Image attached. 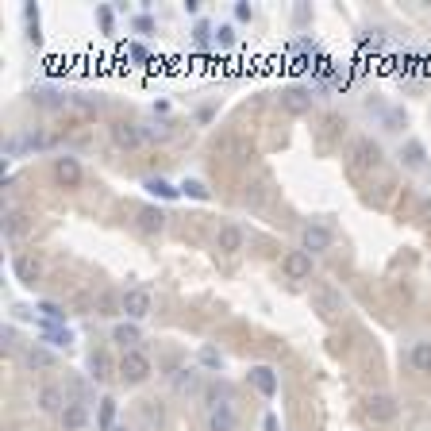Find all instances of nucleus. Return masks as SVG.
<instances>
[{
    "mask_svg": "<svg viewBox=\"0 0 431 431\" xmlns=\"http://www.w3.org/2000/svg\"><path fill=\"white\" fill-rule=\"evenodd\" d=\"M139 227H143L147 235H158V231L166 227V212H162V208H154V205L139 208Z\"/></svg>",
    "mask_w": 431,
    "mask_h": 431,
    "instance_id": "nucleus-16",
    "label": "nucleus"
},
{
    "mask_svg": "<svg viewBox=\"0 0 431 431\" xmlns=\"http://www.w3.org/2000/svg\"><path fill=\"white\" fill-rule=\"evenodd\" d=\"M174 382V393H181V397H193V393H200V370L196 366H181V370L170 377Z\"/></svg>",
    "mask_w": 431,
    "mask_h": 431,
    "instance_id": "nucleus-12",
    "label": "nucleus"
},
{
    "mask_svg": "<svg viewBox=\"0 0 431 431\" xmlns=\"http://www.w3.org/2000/svg\"><path fill=\"white\" fill-rule=\"evenodd\" d=\"M216 246H220L224 255L243 251V227H239V224H220V231H216Z\"/></svg>",
    "mask_w": 431,
    "mask_h": 431,
    "instance_id": "nucleus-13",
    "label": "nucleus"
},
{
    "mask_svg": "<svg viewBox=\"0 0 431 431\" xmlns=\"http://www.w3.org/2000/svg\"><path fill=\"white\" fill-rule=\"evenodd\" d=\"M97 420H100V428H104V431L116 428V401H112V397L100 401V416H97Z\"/></svg>",
    "mask_w": 431,
    "mask_h": 431,
    "instance_id": "nucleus-30",
    "label": "nucleus"
},
{
    "mask_svg": "<svg viewBox=\"0 0 431 431\" xmlns=\"http://www.w3.org/2000/svg\"><path fill=\"white\" fill-rule=\"evenodd\" d=\"M366 416H370L373 423H393L401 416V404H397V397H389V393H370V397H366Z\"/></svg>",
    "mask_w": 431,
    "mask_h": 431,
    "instance_id": "nucleus-2",
    "label": "nucleus"
},
{
    "mask_svg": "<svg viewBox=\"0 0 431 431\" xmlns=\"http://www.w3.org/2000/svg\"><path fill=\"white\" fill-rule=\"evenodd\" d=\"M143 189L154 193V196H162V200H177V196H181V189H174L166 177H150V181H143Z\"/></svg>",
    "mask_w": 431,
    "mask_h": 431,
    "instance_id": "nucleus-23",
    "label": "nucleus"
},
{
    "mask_svg": "<svg viewBox=\"0 0 431 431\" xmlns=\"http://www.w3.org/2000/svg\"><path fill=\"white\" fill-rule=\"evenodd\" d=\"M112 431H131V428H124V423H116V428H112Z\"/></svg>",
    "mask_w": 431,
    "mask_h": 431,
    "instance_id": "nucleus-43",
    "label": "nucleus"
},
{
    "mask_svg": "<svg viewBox=\"0 0 431 431\" xmlns=\"http://www.w3.org/2000/svg\"><path fill=\"white\" fill-rule=\"evenodd\" d=\"M31 104H39V108H66V93H58V89H35V93H31Z\"/></svg>",
    "mask_w": 431,
    "mask_h": 431,
    "instance_id": "nucleus-22",
    "label": "nucleus"
},
{
    "mask_svg": "<svg viewBox=\"0 0 431 431\" xmlns=\"http://www.w3.org/2000/svg\"><path fill=\"white\" fill-rule=\"evenodd\" d=\"M54 181L66 189H78L81 185V162L73 154H58L54 158Z\"/></svg>",
    "mask_w": 431,
    "mask_h": 431,
    "instance_id": "nucleus-7",
    "label": "nucleus"
},
{
    "mask_svg": "<svg viewBox=\"0 0 431 431\" xmlns=\"http://www.w3.org/2000/svg\"><path fill=\"white\" fill-rule=\"evenodd\" d=\"M212 39H216V31L208 27V23H196V27H193V43H196V47H200V50H205L208 43H212Z\"/></svg>",
    "mask_w": 431,
    "mask_h": 431,
    "instance_id": "nucleus-31",
    "label": "nucleus"
},
{
    "mask_svg": "<svg viewBox=\"0 0 431 431\" xmlns=\"http://www.w3.org/2000/svg\"><path fill=\"white\" fill-rule=\"evenodd\" d=\"M108 370H112V366H108V358L100 351L89 354V373H93V382H108V377H112Z\"/></svg>",
    "mask_w": 431,
    "mask_h": 431,
    "instance_id": "nucleus-25",
    "label": "nucleus"
},
{
    "mask_svg": "<svg viewBox=\"0 0 431 431\" xmlns=\"http://www.w3.org/2000/svg\"><path fill=\"white\" fill-rule=\"evenodd\" d=\"M128 54H131V58H135V62H139V66H143V62H150L147 47H139V43H131V47H128Z\"/></svg>",
    "mask_w": 431,
    "mask_h": 431,
    "instance_id": "nucleus-36",
    "label": "nucleus"
},
{
    "mask_svg": "<svg viewBox=\"0 0 431 431\" xmlns=\"http://www.w3.org/2000/svg\"><path fill=\"white\" fill-rule=\"evenodd\" d=\"M139 339H143V331H139L135 323H116V327H112V343H119L124 351H135Z\"/></svg>",
    "mask_w": 431,
    "mask_h": 431,
    "instance_id": "nucleus-18",
    "label": "nucleus"
},
{
    "mask_svg": "<svg viewBox=\"0 0 431 431\" xmlns=\"http://www.w3.org/2000/svg\"><path fill=\"white\" fill-rule=\"evenodd\" d=\"M281 108H285V112H293V116H304V112L312 108V93L301 89V85L285 89V93H281Z\"/></svg>",
    "mask_w": 431,
    "mask_h": 431,
    "instance_id": "nucleus-10",
    "label": "nucleus"
},
{
    "mask_svg": "<svg viewBox=\"0 0 431 431\" xmlns=\"http://www.w3.org/2000/svg\"><path fill=\"white\" fill-rule=\"evenodd\" d=\"M401 124H404L401 112H389V131H401Z\"/></svg>",
    "mask_w": 431,
    "mask_h": 431,
    "instance_id": "nucleus-41",
    "label": "nucleus"
},
{
    "mask_svg": "<svg viewBox=\"0 0 431 431\" xmlns=\"http://www.w3.org/2000/svg\"><path fill=\"white\" fill-rule=\"evenodd\" d=\"M401 158H404V166H408V170H420L423 166V147L412 139L408 147H401Z\"/></svg>",
    "mask_w": 431,
    "mask_h": 431,
    "instance_id": "nucleus-27",
    "label": "nucleus"
},
{
    "mask_svg": "<svg viewBox=\"0 0 431 431\" xmlns=\"http://www.w3.org/2000/svg\"><path fill=\"white\" fill-rule=\"evenodd\" d=\"M251 385H255L262 397H274V393H277V373H274V366H251Z\"/></svg>",
    "mask_w": 431,
    "mask_h": 431,
    "instance_id": "nucleus-15",
    "label": "nucleus"
},
{
    "mask_svg": "<svg viewBox=\"0 0 431 431\" xmlns=\"http://www.w3.org/2000/svg\"><path fill=\"white\" fill-rule=\"evenodd\" d=\"M177 189H181V193H185V196H193V200H208V196H212V193H208V185H205V181H196V177H189V181H181V185H177Z\"/></svg>",
    "mask_w": 431,
    "mask_h": 431,
    "instance_id": "nucleus-29",
    "label": "nucleus"
},
{
    "mask_svg": "<svg viewBox=\"0 0 431 431\" xmlns=\"http://www.w3.org/2000/svg\"><path fill=\"white\" fill-rule=\"evenodd\" d=\"M216 47H235V27H227L224 23V27L216 31Z\"/></svg>",
    "mask_w": 431,
    "mask_h": 431,
    "instance_id": "nucleus-34",
    "label": "nucleus"
},
{
    "mask_svg": "<svg viewBox=\"0 0 431 431\" xmlns=\"http://www.w3.org/2000/svg\"><path fill=\"white\" fill-rule=\"evenodd\" d=\"M39 312L47 316V323H54V327H66V312H62V304H54V301H39Z\"/></svg>",
    "mask_w": 431,
    "mask_h": 431,
    "instance_id": "nucleus-28",
    "label": "nucleus"
},
{
    "mask_svg": "<svg viewBox=\"0 0 431 431\" xmlns=\"http://www.w3.org/2000/svg\"><path fill=\"white\" fill-rule=\"evenodd\" d=\"M143 135L147 139H170V128L166 124H154V128H143Z\"/></svg>",
    "mask_w": 431,
    "mask_h": 431,
    "instance_id": "nucleus-35",
    "label": "nucleus"
},
{
    "mask_svg": "<svg viewBox=\"0 0 431 431\" xmlns=\"http://www.w3.org/2000/svg\"><path fill=\"white\" fill-rule=\"evenodd\" d=\"M23 362H27L31 370H50V366L58 362V358H54V354H50L47 347H39V343H35V347H31L27 354H23Z\"/></svg>",
    "mask_w": 431,
    "mask_h": 431,
    "instance_id": "nucleus-21",
    "label": "nucleus"
},
{
    "mask_svg": "<svg viewBox=\"0 0 431 431\" xmlns=\"http://www.w3.org/2000/svg\"><path fill=\"white\" fill-rule=\"evenodd\" d=\"M320 304H323V312L331 316L335 308H339V293H335V289H323V293H320Z\"/></svg>",
    "mask_w": 431,
    "mask_h": 431,
    "instance_id": "nucleus-33",
    "label": "nucleus"
},
{
    "mask_svg": "<svg viewBox=\"0 0 431 431\" xmlns=\"http://www.w3.org/2000/svg\"><path fill=\"white\" fill-rule=\"evenodd\" d=\"M208 431H235L239 428V412H235V404L231 401H220V404H212L208 408Z\"/></svg>",
    "mask_w": 431,
    "mask_h": 431,
    "instance_id": "nucleus-5",
    "label": "nucleus"
},
{
    "mask_svg": "<svg viewBox=\"0 0 431 431\" xmlns=\"http://www.w3.org/2000/svg\"><path fill=\"white\" fill-rule=\"evenodd\" d=\"M354 158H358V166H377V158H382V147H377L373 139H358V147H354Z\"/></svg>",
    "mask_w": 431,
    "mask_h": 431,
    "instance_id": "nucleus-20",
    "label": "nucleus"
},
{
    "mask_svg": "<svg viewBox=\"0 0 431 431\" xmlns=\"http://www.w3.org/2000/svg\"><path fill=\"white\" fill-rule=\"evenodd\" d=\"M408 358H412V366H416L420 373H431V343H416Z\"/></svg>",
    "mask_w": 431,
    "mask_h": 431,
    "instance_id": "nucleus-26",
    "label": "nucleus"
},
{
    "mask_svg": "<svg viewBox=\"0 0 431 431\" xmlns=\"http://www.w3.org/2000/svg\"><path fill=\"white\" fill-rule=\"evenodd\" d=\"M331 243L335 235L323 224H308L301 231V251H308V255H323V251H331Z\"/></svg>",
    "mask_w": 431,
    "mask_h": 431,
    "instance_id": "nucleus-3",
    "label": "nucleus"
},
{
    "mask_svg": "<svg viewBox=\"0 0 431 431\" xmlns=\"http://www.w3.org/2000/svg\"><path fill=\"white\" fill-rule=\"evenodd\" d=\"M262 431H277V420H274V416H266V423H262Z\"/></svg>",
    "mask_w": 431,
    "mask_h": 431,
    "instance_id": "nucleus-42",
    "label": "nucleus"
},
{
    "mask_svg": "<svg viewBox=\"0 0 431 431\" xmlns=\"http://www.w3.org/2000/svg\"><path fill=\"white\" fill-rule=\"evenodd\" d=\"M62 428L66 431H85L89 428V408H85V401H69L66 408H62Z\"/></svg>",
    "mask_w": 431,
    "mask_h": 431,
    "instance_id": "nucleus-11",
    "label": "nucleus"
},
{
    "mask_svg": "<svg viewBox=\"0 0 431 431\" xmlns=\"http://www.w3.org/2000/svg\"><path fill=\"white\" fill-rule=\"evenodd\" d=\"M66 393L58 389V385H43L39 389V412H47V416H62V408H66Z\"/></svg>",
    "mask_w": 431,
    "mask_h": 431,
    "instance_id": "nucleus-14",
    "label": "nucleus"
},
{
    "mask_svg": "<svg viewBox=\"0 0 431 431\" xmlns=\"http://www.w3.org/2000/svg\"><path fill=\"white\" fill-rule=\"evenodd\" d=\"M12 274H16V281L20 285H35L43 277V266L35 255H16L12 258Z\"/></svg>",
    "mask_w": 431,
    "mask_h": 431,
    "instance_id": "nucleus-9",
    "label": "nucleus"
},
{
    "mask_svg": "<svg viewBox=\"0 0 431 431\" xmlns=\"http://www.w3.org/2000/svg\"><path fill=\"white\" fill-rule=\"evenodd\" d=\"M251 16H255V12H251V4H246V0H239V4H235V20H251Z\"/></svg>",
    "mask_w": 431,
    "mask_h": 431,
    "instance_id": "nucleus-39",
    "label": "nucleus"
},
{
    "mask_svg": "<svg viewBox=\"0 0 431 431\" xmlns=\"http://www.w3.org/2000/svg\"><path fill=\"white\" fill-rule=\"evenodd\" d=\"M112 308H116V296L104 293V296H100V316H112Z\"/></svg>",
    "mask_w": 431,
    "mask_h": 431,
    "instance_id": "nucleus-38",
    "label": "nucleus"
},
{
    "mask_svg": "<svg viewBox=\"0 0 431 431\" xmlns=\"http://www.w3.org/2000/svg\"><path fill=\"white\" fill-rule=\"evenodd\" d=\"M112 139H116V147L119 150H135V147H143V128L139 124H128V119H119V124H112Z\"/></svg>",
    "mask_w": 431,
    "mask_h": 431,
    "instance_id": "nucleus-8",
    "label": "nucleus"
},
{
    "mask_svg": "<svg viewBox=\"0 0 431 431\" xmlns=\"http://www.w3.org/2000/svg\"><path fill=\"white\" fill-rule=\"evenodd\" d=\"M135 31H139V35H150V31H154V20H150V16H139V20H135Z\"/></svg>",
    "mask_w": 431,
    "mask_h": 431,
    "instance_id": "nucleus-37",
    "label": "nucleus"
},
{
    "mask_svg": "<svg viewBox=\"0 0 431 431\" xmlns=\"http://www.w3.org/2000/svg\"><path fill=\"white\" fill-rule=\"evenodd\" d=\"M200 362L212 366V370H224V358H220V351H216V347H205V351H200Z\"/></svg>",
    "mask_w": 431,
    "mask_h": 431,
    "instance_id": "nucleus-32",
    "label": "nucleus"
},
{
    "mask_svg": "<svg viewBox=\"0 0 431 431\" xmlns=\"http://www.w3.org/2000/svg\"><path fill=\"white\" fill-rule=\"evenodd\" d=\"M150 293L147 289H128V293L119 296V312L128 316V320H143V316H150Z\"/></svg>",
    "mask_w": 431,
    "mask_h": 431,
    "instance_id": "nucleus-4",
    "label": "nucleus"
},
{
    "mask_svg": "<svg viewBox=\"0 0 431 431\" xmlns=\"http://www.w3.org/2000/svg\"><path fill=\"white\" fill-rule=\"evenodd\" d=\"M23 20H27V39H31V47H43V27H39V4H23Z\"/></svg>",
    "mask_w": 431,
    "mask_h": 431,
    "instance_id": "nucleus-19",
    "label": "nucleus"
},
{
    "mask_svg": "<svg viewBox=\"0 0 431 431\" xmlns=\"http://www.w3.org/2000/svg\"><path fill=\"white\" fill-rule=\"evenodd\" d=\"M97 16H100V27H104V35H112V12H108V8H100Z\"/></svg>",
    "mask_w": 431,
    "mask_h": 431,
    "instance_id": "nucleus-40",
    "label": "nucleus"
},
{
    "mask_svg": "<svg viewBox=\"0 0 431 431\" xmlns=\"http://www.w3.org/2000/svg\"><path fill=\"white\" fill-rule=\"evenodd\" d=\"M281 270H285L289 281H308V277H312V255H308V251H289Z\"/></svg>",
    "mask_w": 431,
    "mask_h": 431,
    "instance_id": "nucleus-6",
    "label": "nucleus"
},
{
    "mask_svg": "<svg viewBox=\"0 0 431 431\" xmlns=\"http://www.w3.org/2000/svg\"><path fill=\"white\" fill-rule=\"evenodd\" d=\"M39 339H43V343H50V347H69V343H73L66 327H54V323H43Z\"/></svg>",
    "mask_w": 431,
    "mask_h": 431,
    "instance_id": "nucleus-24",
    "label": "nucleus"
},
{
    "mask_svg": "<svg viewBox=\"0 0 431 431\" xmlns=\"http://www.w3.org/2000/svg\"><path fill=\"white\" fill-rule=\"evenodd\" d=\"M116 373H119V382H124V385H143V382H150L154 366H150V358L135 347V351H124V358H119Z\"/></svg>",
    "mask_w": 431,
    "mask_h": 431,
    "instance_id": "nucleus-1",
    "label": "nucleus"
},
{
    "mask_svg": "<svg viewBox=\"0 0 431 431\" xmlns=\"http://www.w3.org/2000/svg\"><path fill=\"white\" fill-rule=\"evenodd\" d=\"M31 231V216L27 212H8L4 216V239H20Z\"/></svg>",
    "mask_w": 431,
    "mask_h": 431,
    "instance_id": "nucleus-17",
    "label": "nucleus"
}]
</instances>
